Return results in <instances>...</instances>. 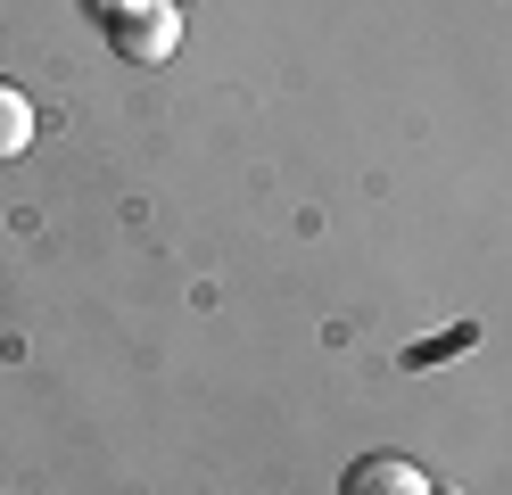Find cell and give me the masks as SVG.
Listing matches in <instances>:
<instances>
[{
	"label": "cell",
	"instance_id": "277c9868",
	"mask_svg": "<svg viewBox=\"0 0 512 495\" xmlns=\"http://www.w3.org/2000/svg\"><path fill=\"white\" fill-rule=\"evenodd\" d=\"M83 9H91V17H100V25H108V17L124 9V0H83Z\"/></svg>",
	"mask_w": 512,
	"mask_h": 495
},
{
	"label": "cell",
	"instance_id": "6da1fadb",
	"mask_svg": "<svg viewBox=\"0 0 512 495\" xmlns=\"http://www.w3.org/2000/svg\"><path fill=\"white\" fill-rule=\"evenodd\" d=\"M108 42H116L124 58L157 66V58L182 50V9H174V0H124V9L108 17Z\"/></svg>",
	"mask_w": 512,
	"mask_h": 495
},
{
	"label": "cell",
	"instance_id": "3957f363",
	"mask_svg": "<svg viewBox=\"0 0 512 495\" xmlns=\"http://www.w3.org/2000/svg\"><path fill=\"white\" fill-rule=\"evenodd\" d=\"M34 132H42V116H34V99H25L17 83H0V165L34 149Z\"/></svg>",
	"mask_w": 512,
	"mask_h": 495
},
{
	"label": "cell",
	"instance_id": "7a4b0ae2",
	"mask_svg": "<svg viewBox=\"0 0 512 495\" xmlns=\"http://www.w3.org/2000/svg\"><path fill=\"white\" fill-rule=\"evenodd\" d=\"M339 495H438V487H430L422 462H405V454H356Z\"/></svg>",
	"mask_w": 512,
	"mask_h": 495
},
{
	"label": "cell",
	"instance_id": "8992f818",
	"mask_svg": "<svg viewBox=\"0 0 512 495\" xmlns=\"http://www.w3.org/2000/svg\"><path fill=\"white\" fill-rule=\"evenodd\" d=\"M174 9H182V0H174Z\"/></svg>",
	"mask_w": 512,
	"mask_h": 495
},
{
	"label": "cell",
	"instance_id": "5b68a950",
	"mask_svg": "<svg viewBox=\"0 0 512 495\" xmlns=\"http://www.w3.org/2000/svg\"><path fill=\"white\" fill-rule=\"evenodd\" d=\"M438 495H463V487H438Z\"/></svg>",
	"mask_w": 512,
	"mask_h": 495
}]
</instances>
